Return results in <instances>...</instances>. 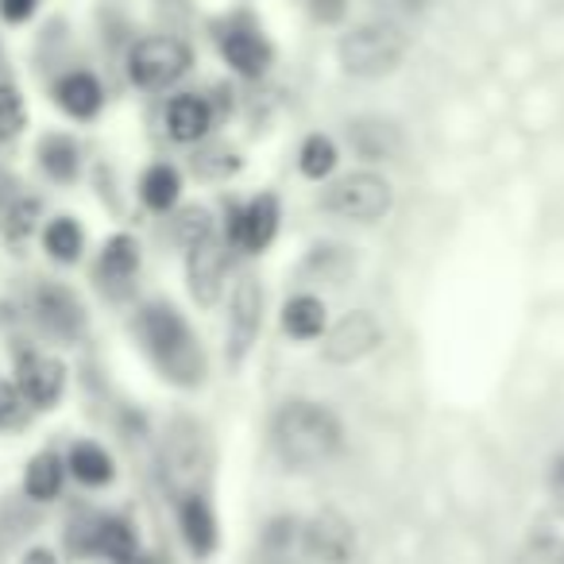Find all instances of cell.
Returning <instances> with one entry per match:
<instances>
[{
	"instance_id": "5b68a950",
	"label": "cell",
	"mask_w": 564,
	"mask_h": 564,
	"mask_svg": "<svg viewBox=\"0 0 564 564\" xmlns=\"http://www.w3.org/2000/svg\"><path fill=\"white\" fill-rule=\"evenodd\" d=\"M263 286L256 274H240L228 294V322H225V356L228 368H240L248 352L256 348L259 333H263Z\"/></svg>"
},
{
	"instance_id": "7402d4cb",
	"label": "cell",
	"mask_w": 564,
	"mask_h": 564,
	"mask_svg": "<svg viewBox=\"0 0 564 564\" xmlns=\"http://www.w3.org/2000/svg\"><path fill=\"white\" fill-rule=\"evenodd\" d=\"M329 329V310L317 294L302 291L282 306V333L294 340H322V333Z\"/></svg>"
},
{
	"instance_id": "e575fe53",
	"label": "cell",
	"mask_w": 564,
	"mask_h": 564,
	"mask_svg": "<svg viewBox=\"0 0 564 564\" xmlns=\"http://www.w3.org/2000/svg\"><path fill=\"white\" fill-rule=\"evenodd\" d=\"M40 9V0H0V17L9 24H28Z\"/></svg>"
},
{
	"instance_id": "1f68e13d",
	"label": "cell",
	"mask_w": 564,
	"mask_h": 564,
	"mask_svg": "<svg viewBox=\"0 0 564 564\" xmlns=\"http://www.w3.org/2000/svg\"><path fill=\"white\" fill-rule=\"evenodd\" d=\"M522 564H564V538L561 533H538L525 541Z\"/></svg>"
},
{
	"instance_id": "52a82bcc",
	"label": "cell",
	"mask_w": 564,
	"mask_h": 564,
	"mask_svg": "<svg viewBox=\"0 0 564 564\" xmlns=\"http://www.w3.org/2000/svg\"><path fill=\"white\" fill-rule=\"evenodd\" d=\"M194 63V51L174 35H148L128 55V78L140 89H166Z\"/></svg>"
},
{
	"instance_id": "ba28073f",
	"label": "cell",
	"mask_w": 564,
	"mask_h": 564,
	"mask_svg": "<svg viewBox=\"0 0 564 564\" xmlns=\"http://www.w3.org/2000/svg\"><path fill=\"white\" fill-rule=\"evenodd\" d=\"M299 549H302V556L314 564H352L356 549H360V538H356L352 518L325 507L302 522Z\"/></svg>"
},
{
	"instance_id": "ac0fdd59",
	"label": "cell",
	"mask_w": 564,
	"mask_h": 564,
	"mask_svg": "<svg viewBox=\"0 0 564 564\" xmlns=\"http://www.w3.org/2000/svg\"><path fill=\"white\" fill-rule=\"evenodd\" d=\"M86 553H97V556H105V561H112V564H128V561H135V549H140V541H135V530L124 522V518H117V514H101V518H94L89 522V530H86Z\"/></svg>"
},
{
	"instance_id": "4316f807",
	"label": "cell",
	"mask_w": 564,
	"mask_h": 564,
	"mask_svg": "<svg viewBox=\"0 0 564 564\" xmlns=\"http://www.w3.org/2000/svg\"><path fill=\"white\" fill-rule=\"evenodd\" d=\"M43 248L58 263H78L82 248H86V232H82V225L74 217H55L43 228Z\"/></svg>"
},
{
	"instance_id": "5bb4252c",
	"label": "cell",
	"mask_w": 564,
	"mask_h": 564,
	"mask_svg": "<svg viewBox=\"0 0 564 564\" xmlns=\"http://www.w3.org/2000/svg\"><path fill=\"white\" fill-rule=\"evenodd\" d=\"M220 58L232 66L240 78H263L271 70V43L263 40V32H256L251 24H228L225 32L217 35Z\"/></svg>"
},
{
	"instance_id": "7a4b0ae2",
	"label": "cell",
	"mask_w": 564,
	"mask_h": 564,
	"mask_svg": "<svg viewBox=\"0 0 564 564\" xmlns=\"http://www.w3.org/2000/svg\"><path fill=\"white\" fill-rule=\"evenodd\" d=\"M345 445V425L325 402L286 399L271 417V453L286 471L325 468Z\"/></svg>"
},
{
	"instance_id": "3957f363",
	"label": "cell",
	"mask_w": 564,
	"mask_h": 564,
	"mask_svg": "<svg viewBox=\"0 0 564 564\" xmlns=\"http://www.w3.org/2000/svg\"><path fill=\"white\" fill-rule=\"evenodd\" d=\"M406 55H410V35L402 32L399 24H391V20L356 24L352 32H345L337 43L340 70L352 74V78H364V82H376V78L394 74Z\"/></svg>"
},
{
	"instance_id": "8d00e7d4",
	"label": "cell",
	"mask_w": 564,
	"mask_h": 564,
	"mask_svg": "<svg viewBox=\"0 0 564 564\" xmlns=\"http://www.w3.org/2000/svg\"><path fill=\"white\" fill-rule=\"evenodd\" d=\"M24 564H58V561H55L51 549H32V553L24 556Z\"/></svg>"
},
{
	"instance_id": "9a60e30c",
	"label": "cell",
	"mask_w": 564,
	"mask_h": 564,
	"mask_svg": "<svg viewBox=\"0 0 564 564\" xmlns=\"http://www.w3.org/2000/svg\"><path fill=\"white\" fill-rule=\"evenodd\" d=\"M43 202L35 194H28L20 182L0 178V240L12 248H24L32 240L35 225H40Z\"/></svg>"
},
{
	"instance_id": "484cf974",
	"label": "cell",
	"mask_w": 564,
	"mask_h": 564,
	"mask_svg": "<svg viewBox=\"0 0 564 564\" xmlns=\"http://www.w3.org/2000/svg\"><path fill=\"white\" fill-rule=\"evenodd\" d=\"M63 479H66V460H63V456H58V453L32 456V464H28V471H24L28 499H35V502L58 499V491H63Z\"/></svg>"
},
{
	"instance_id": "603a6c76",
	"label": "cell",
	"mask_w": 564,
	"mask_h": 564,
	"mask_svg": "<svg viewBox=\"0 0 564 564\" xmlns=\"http://www.w3.org/2000/svg\"><path fill=\"white\" fill-rule=\"evenodd\" d=\"M66 471L86 487H105V484H112V476H117L112 456L105 453L101 445H94V441H78V445L70 448V456H66Z\"/></svg>"
},
{
	"instance_id": "44dd1931",
	"label": "cell",
	"mask_w": 564,
	"mask_h": 564,
	"mask_svg": "<svg viewBox=\"0 0 564 564\" xmlns=\"http://www.w3.org/2000/svg\"><path fill=\"white\" fill-rule=\"evenodd\" d=\"M140 274V243L135 236L117 232L112 240H105L101 256H97V279L105 286H128Z\"/></svg>"
},
{
	"instance_id": "f1b7e54d",
	"label": "cell",
	"mask_w": 564,
	"mask_h": 564,
	"mask_svg": "<svg viewBox=\"0 0 564 564\" xmlns=\"http://www.w3.org/2000/svg\"><path fill=\"white\" fill-rule=\"evenodd\" d=\"M28 124V109H24V97L12 82H0V143L17 140Z\"/></svg>"
},
{
	"instance_id": "836d02e7",
	"label": "cell",
	"mask_w": 564,
	"mask_h": 564,
	"mask_svg": "<svg viewBox=\"0 0 564 564\" xmlns=\"http://www.w3.org/2000/svg\"><path fill=\"white\" fill-rule=\"evenodd\" d=\"M545 491L553 499L556 510H564V445L549 456V468H545Z\"/></svg>"
},
{
	"instance_id": "8992f818",
	"label": "cell",
	"mask_w": 564,
	"mask_h": 564,
	"mask_svg": "<svg viewBox=\"0 0 564 564\" xmlns=\"http://www.w3.org/2000/svg\"><path fill=\"white\" fill-rule=\"evenodd\" d=\"M163 471L171 479L174 495H197L202 491V479L209 471V448H205V433L197 422L178 417V422L166 430L163 445Z\"/></svg>"
},
{
	"instance_id": "e0dca14e",
	"label": "cell",
	"mask_w": 564,
	"mask_h": 564,
	"mask_svg": "<svg viewBox=\"0 0 564 564\" xmlns=\"http://www.w3.org/2000/svg\"><path fill=\"white\" fill-rule=\"evenodd\" d=\"M213 112L209 97L202 94H178L166 105V132H171L174 143H205V135L213 132Z\"/></svg>"
},
{
	"instance_id": "277c9868",
	"label": "cell",
	"mask_w": 564,
	"mask_h": 564,
	"mask_svg": "<svg viewBox=\"0 0 564 564\" xmlns=\"http://www.w3.org/2000/svg\"><path fill=\"white\" fill-rule=\"evenodd\" d=\"M322 209L352 225H376L394 209V186L379 171H348L322 189Z\"/></svg>"
},
{
	"instance_id": "9c48e42d",
	"label": "cell",
	"mask_w": 564,
	"mask_h": 564,
	"mask_svg": "<svg viewBox=\"0 0 564 564\" xmlns=\"http://www.w3.org/2000/svg\"><path fill=\"white\" fill-rule=\"evenodd\" d=\"M379 345H383V322L371 310H352L322 333V360L333 368H352L368 360Z\"/></svg>"
},
{
	"instance_id": "30bf717a",
	"label": "cell",
	"mask_w": 564,
	"mask_h": 564,
	"mask_svg": "<svg viewBox=\"0 0 564 564\" xmlns=\"http://www.w3.org/2000/svg\"><path fill=\"white\" fill-rule=\"evenodd\" d=\"M28 310H32V322L47 333L51 340H63V345H74L86 333V306L82 299L63 286V282H40L28 299Z\"/></svg>"
},
{
	"instance_id": "7c38bea8",
	"label": "cell",
	"mask_w": 564,
	"mask_h": 564,
	"mask_svg": "<svg viewBox=\"0 0 564 564\" xmlns=\"http://www.w3.org/2000/svg\"><path fill=\"white\" fill-rule=\"evenodd\" d=\"M228 279V243L217 232H209L205 240L189 243L186 248V282L197 306H217L225 294Z\"/></svg>"
},
{
	"instance_id": "f546056e",
	"label": "cell",
	"mask_w": 564,
	"mask_h": 564,
	"mask_svg": "<svg viewBox=\"0 0 564 564\" xmlns=\"http://www.w3.org/2000/svg\"><path fill=\"white\" fill-rule=\"evenodd\" d=\"M194 171L202 174V178H228V174L240 171V159H236V151L225 148V143H205L194 155Z\"/></svg>"
},
{
	"instance_id": "d590c367",
	"label": "cell",
	"mask_w": 564,
	"mask_h": 564,
	"mask_svg": "<svg viewBox=\"0 0 564 564\" xmlns=\"http://www.w3.org/2000/svg\"><path fill=\"white\" fill-rule=\"evenodd\" d=\"M310 12H314L322 24H337L345 17V0H310Z\"/></svg>"
},
{
	"instance_id": "83f0119b",
	"label": "cell",
	"mask_w": 564,
	"mask_h": 564,
	"mask_svg": "<svg viewBox=\"0 0 564 564\" xmlns=\"http://www.w3.org/2000/svg\"><path fill=\"white\" fill-rule=\"evenodd\" d=\"M337 143L329 140V135H322V132H314V135H306L302 140V148H299V171L306 174L310 182H322V178H329L333 171H337Z\"/></svg>"
},
{
	"instance_id": "8fae6325",
	"label": "cell",
	"mask_w": 564,
	"mask_h": 564,
	"mask_svg": "<svg viewBox=\"0 0 564 564\" xmlns=\"http://www.w3.org/2000/svg\"><path fill=\"white\" fill-rule=\"evenodd\" d=\"M279 197L274 194H256L251 202L232 205L228 209V228H225V243L236 251H248V256H259L274 243L279 236Z\"/></svg>"
},
{
	"instance_id": "cb8c5ba5",
	"label": "cell",
	"mask_w": 564,
	"mask_h": 564,
	"mask_svg": "<svg viewBox=\"0 0 564 564\" xmlns=\"http://www.w3.org/2000/svg\"><path fill=\"white\" fill-rule=\"evenodd\" d=\"M140 197L151 213H171L182 197V174L171 163H151L140 178Z\"/></svg>"
},
{
	"instance_id": "d6a6232c",
	"label": "cell",
	"mask_w": 564,
	"mask_h": 564,
	"mask_svg": "<svg viewBox=\"0 0 564 564\" xmlns=\"http://www.w3.org/2000/svg\"><path fill=\"white\" fill-rule=\"evenodd\" d=\"M209 232H217V225H213V217H209V209H186L178 220H174V236H178V243L182 248H189V243H197V240H205Z\"/></svg>"
},
{
	"instance_id": "d6986e66",
	"label": "cell",
	"mask_w": 564,
	"mask_h": 564,
	"mask_svg": "<svg viewBox=\"0 0 564 564\" xmlns=\"http://www.w3.org/2000/svg\"><path fill=\"white\" fill-rule=\"evenodd\" d=\"M348 143H352L356 155L368 159V163H383V159L399 155L402 135H399V128L383 117H356L352 124H348Z\"/></svg>"
},
{
	"instance_id": "ffe728a7",
	"label": "cell",
	"mask_w": 564,
	"mask_h": 564,
	"mask_svg": "<svg viewBox=\"0 0 564 564\" xmlns=\"http://www.w3.org/2000/svg\"><path fill=\"white\" fill-rule=\"evenodd\" d=\"M55 101H58V109H63L66 117L94 120L97 112H101V105H105V89H101V82H97L94 74L70 70V74H63V78H58Z\"/></svg>"
},
{
	"instance_id": "4fadbf2b",
	"label": "cell",
	"mask_w": 564,
	"mask_h": 564,
	"mask_svg": "<svg viewBox=\"0 0 564 564\" xmlns=\"http://www.w3.org/2000/svg\"><path fill=\"white\" fill-rule=\"evenodd\" d=\"M17 387L32 410H51L66 391V368L47 352H20Z\"/></svg>"
},
{
	"instance_id": "2e32d148",
	"label": "cell",
	"mask_w": 564,
	"mask_h": 564,
	"mask_svg": "<svg viewBox=\"0 0 564 564\" xmlns=\"http://www.w3.org/2000/svg\"><path fill=\"white\" fill-rule=\"evenodd\" d=\"M178 530H182V541H186V549L197 556V561H205V556L217 553V514H213V502L205 491L197 495H182L178 499Z\"/></svg>"
},
{
	"instance_id": "d4e9b609",
	"label": "cell",
	"mask_w": 564,
	"mask_h": 564,
	"mask_svg": "<svg viewBox=\"0 0 564 564\" xmlns=\"http://www.w3.org/2000/svg\"><path fill=\"white\" fill-rule=\"evenodd\" d=\"M40 166L47 171V178L55 182H74L82 171V151L66 132H51L40 140Z\"/></svg>"
},
{
	"instance_id": "6da1fadb",
	"label": "cell",
	"mask_w": 564,
	"mask_h": 564,
	"mask_svg": "<svg viewBox=\"0 0 564 564\" xmlns=\"http://www.w3.org/2000/svg\"><path fill=\"white\" fill-rule=\"evenodd\" d=\"M135 340H140L143 356L151 360V368L166 379V383L182 387V391H197L209 376V360H205L202 337L194 333V325L186 322L178 306L155 299L148 306H140L135 314Z\"/></svg>"
},
{
	"instance_id": "4dcf8cb0",
	"label": "cell",
	"mask_w": 564,
	"mask_h": 564,
	"mask_svg": "<svg viewBox=\"0 0 564 564\" xmlns=\"http://www.w3.org/2000/svg\"><path fill=\"white\" fill-rule=\"evenodd\" d=\"M28 402L24 394H20L17 383H9V379H0V433L9 430H20V425L28 422Z\"/></svg>"
}]
</instances>
